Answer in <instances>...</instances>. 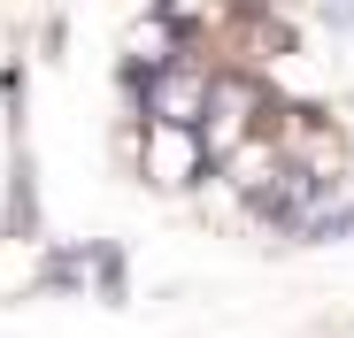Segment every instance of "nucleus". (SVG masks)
<instances>
[{"instance_id": "f257e3e1", "label": "nucleus", "mask_w": 354, "mask_h": 338, "mask_svg": "<svg viewBox=\"0 0 354 338\" xmlns=\"http://www.w3.org/2000/svg\"><path fill=\"white\" fill-rule=\"evenodd\" d=\"M131 154H139V169H147L162 192H185V185H201L208 169H216V154H208V139L193 123H139Z\"/></svg>"}]
</instances>
